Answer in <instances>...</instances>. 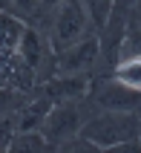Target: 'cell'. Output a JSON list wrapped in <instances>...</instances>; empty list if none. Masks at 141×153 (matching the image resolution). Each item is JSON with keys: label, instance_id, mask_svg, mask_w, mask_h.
Returning a JSON list of instances; mask_svg holds the SVG:
<instances>
[{"label": "cell", "instance_id": "cell-1", "mask_svg": "<svg viewBox=\"0 0 141 153\" xmlns=\"http://www.w3.org/2000/svg\"><path fill=\"white\" fill-rule=\"evenodd\" d=\"M138 116L141 113L130 110H98L95 116H86L78 130V136L86 139L98 150H133L141 153L138 145Z\"/></svg>", "mask_w": 141, "mask_h": 153}, {"label": "cell", "instance_id": "cell-2", "mask_svg": "<svg viewBox=\"0 0 141 153\" xmlns=\"http://www.w3.org/2000/svg\"><path fill=\"white\" fill-rule=\"evenodd\" d=\"M46 35H49L52 49L58 52L63 46H69V43L86 38V35H95V23L89 20V15H86L81 0H63L58 6V12L49 17Z\"/></svg>", "mask_w": 141, "mask_h": 153}, {"label": "cell", "instance_id": "cell-3", "mask_svg": "<svg viewBox=\"0 0 141 153\" xmlns=\"http://www.w3.org/2000/svg\"><path fill=\"white\" fill-rule=\"evenodd\" d=\"M83 98H72V101H58L52 104L49 113H46V119L41 121V133L46 136L52 147H61L63 142L78 136V130L83 124V107H81Z\"/></svg>", "mask_w": 141, "mask_h": 153}, {"label": "cell", "instance_id": "cell-4", "mask_svg": "<svg viewBox=\"0 0 141 153\" xmlns=\"http://www.w3.org/2000/svg\"><path fill=\"white\" fill-rule=\"evenodd\" d=\"M17 52H20V58L35 69L38 84H43L46 78H52V69H55V49H52V43H49L46 29H38L35 23H26L23 38H20V43H17Z\"/></svg>", "mask_w": 141, "mask_h": 153}, {"label": "cell", "instance_id": "cell-5", "mask_svg": "<svg viewBox=\"0 0 141 153\" xmlns=\"http://www.w3.org/2000/svg\"><path fill=\"white\" fill-rule=\"evenodd\" d=\"M98 64V35H86L55 52L52 75H92Z\"/></svg>", "mask_w": 141, "mask_h": 153}, {"label": "cell", "instance_id": "cell-6", "mask_svg": "<svg viewBox=\"0 0 141 153\" xmlns=\"http://www.w3.org/2000/svg\"><path fill=\"white\" fill-rule=\"evenodd\" d=\"M92 104L98 110H130V113H141V93L130 90L115 78H95L89 81V93Z\"/></svg>", "mask_w": 141, "mask_h": 153}, {"label": "cell", "instance_id": "cell-7", "mask_svg": "<svg viewBox=\"0 0 141 153\" xmlns=\"http://www.w3.org/2000/svg\"><path fill=\"white\" fill-rule=\"evenodd\" d=\"M26 23L12 12H0V58H6L17 49V43L23 38Z\"/></svg>", "mask_w": 141, "mask_h": 153}, {"label": "cell", "instance_id": "cell-8", "mask_svg": "<svg viewBox=\"0 0 141 153\" xmlns=\"http://www.w3.org/2000/svg\"><path fill=\"white\" fill-rule=\"evenodd\" d=\"M109 78L141 93V55H118V61L109 69Z\"/></svg>", "mask_w": 141, "mask_h": 153}, {"label": "cell", "instance_id": "cell-9", "mask_svg": "<svg viewBox=\"0 0 141 153\" xmlns=\"http://www.w3.org/2000/svg\"><path fill=\"white\" fill-rule=\"evenodd\" d=\"M9 150H52V145L46 142L41 130H15L12 133V142H9Z\"/></svg>", "mask_w": 141, "mask_h": 153}, {"label": "cell", "instance_id": "cell-10", "mask_svg": "<svg viewBox=\"0 0 141 153\" xmlns=\"http://www.w3.org/2000/svg\"><path fill=\"white\" fill-rule=\"evenodd\" d=\"M81 3H83V9H86V15H89V20L95 23V32H98L101 26H104V20L109 17L115 0H81Z\"/></svg>", "mask_w": 141, "mask_h": 153}, {"label": "cell", "instance_id": "cell-11", "mask_svg": "<svg viewBox=\"0 0 141 153\" xmlns=\"http://www.w3.org/2000/svg\"><path fill=\"white\" fill-rule=\"evenodd\" d=\"M23 101H26V93H20L9 84H0V116H12Z\"/></svg>", "mask_w": 141, "mask_h": 153}, {"label": "cell", "instance_id": "cell-12", "mask_svg": "<svg viewBox=\"0 0 141 153\" xmlns=\"http://www.w3.org/2000/svg\"><path fill=\"white\" fill-rule=\"evenodd\" d=\"M9 12L17 15L23 23H35L41 17V0H12L9 3Z\"/></svg>", "mask_w": 141, "mask_h": 153}, {"label": "cell", "instance_id": "cell-13", "mask_svg": "<svg viewBox=\"0 0 141 153\" xmlns=\"http://www.w3.org/2000/svg\"><path fill=\"white\" fill-rule=\"evenodd\" d=\"M118 55H141V29L130 26L124 35V41H121V52Z\"/></svg>", "mask_w": 141, "mask_h": 153}, {"label": "cell", "instance_id": "cell-14", "mask_svg": "<svg viewBox=\"0 0 141 153\" xmlns=\"http://www.w3.org/2000/svg\"><path fill=\"white\" fill-rule=\"evenodd\" d=\"M15 130H17L15 113L12 116H0V150H9V142H12V133Z\"/></svg>", "mask_w": 141, "mask_h": 153}, {"label": "cell", "instance_id": "cell-15", "mask_svg": "<svg viewBox=\"0 0 141 153\" xmlns=\"http://www.w3.org/2000/svg\"><path fill=\"white\" fill-rule=\"evenodd\" d=\"M61 3H63V0H41V20H46V23H49V17L58 12Z\"/></svg>", "mask_w": 141, "mask_h": 153}, {"label": "cell", "instance_id": "cell-16", "mask_svg": "<svg viewBox=\"0 0 141 153\" xmlns=\"http://www.w3.org/2000/svg\"><path fill=\"white\" fill-rule=\"evenodd\" d=\"M130 26H135V29H141V6L130 12Z\"/></svg>", "mask_w": 141, "mask_h": 153}, {"label": "cell", "instance_id": "cell-17", "mask_svg": "<svg viewBox=\"0 0 141 153\" xmlns=\"http://www.w3.org/2000/svg\"><path fill=\"white\" fill-rule=\"evenodd\" d=\"M121 9H127V12H133V9H138L141 6V0H115Z\"/></svg>", "mask_w": 141, "mask_h": 153}, {"label": "cell", "instance_id": "cell-18", "mask_svg": "<svg viewBox=\"0 0 141 153\" xmlns=\"http://www.w3.org/2000/svg\"><path fill=\"white\" fill-rule=\"evenodd\" d=\"M9 3L12 0H0V12H9Z\"/></svg>", "mask_w": 141, "mask_h": 153}, {"label": "cell", "instance_id": "cell-19", "mask_svg": "<svg viewBox=\"0 0 141 153\" xmlns=\"http://www.w3.org/2000/svg\"><path fill=\"white\" fill-rule=\"evenodd\" d=\"M138 145H141V116H138Z\"/></svg>", "mask_w": 141, "mask_h": 153}]
</instances>
